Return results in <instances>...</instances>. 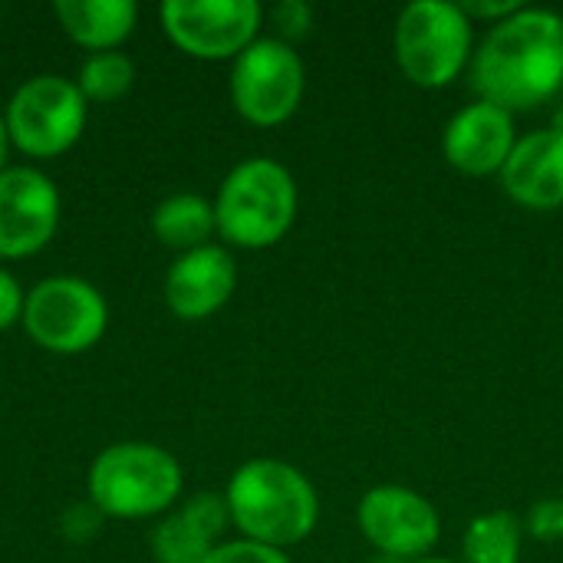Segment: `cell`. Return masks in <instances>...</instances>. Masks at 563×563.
I'll return each instance as SVG.
<instances>
[{"label":"cell","mask_w":563,"mask_h":563,"mask_svg":"<svg viewBox=\"0 0 563 563\" xmlns=\"http://www.w3.org/2000/svg\"><path fill=\"white\" fill-rule=\"evenodd\" d=\"M106 300L79 277L40 280L23 303V327L43 350L82 353L106 333Z\"/></svg>","instance_id":"cell-8"},{"label":"cell","mask_w":563,"mask_h":563,"mask_svg":"<svg viewBox=\"0 0 563 563\" xmlns=\"http://www.w3.org/2000/svg\"><path fill=\"white\" fill-rule=\"evenodd\" d=\"M515 142L518 135H515L511 112L488 99H475L472 106H465L449 119L442 135V152L452 168L482 178L495 172L501 175Z\"/></svg>","instance_id":"cell-12"},{"label":"cell","mask_w":563,"mask_h":563,"mask_svg":"<svg viewBox=\"0 0 563 563\" xmlns=\"http://www.w3.org/2000/svg\"><path fill=\"white\" fill-rule=\"evenodd\" d=\"M234 287H238L234 257L218 244H205L181 254L172 264L165 277V300L175 317L205 320L231 300Z\"/></svg>","instance_id":"cell-13"},{"label":"cell","mask_w":563,"mask_h":563,"mask_svg":"<svg viewBox=\"0 0 563 563\" xmlns=\"http://www.w3.org/2000/svg\"><path fill=\"white\" fill-rule=\"evenodd\" d=\"M59 224L56 185L36 168L0 172V257H26L49 244Z\"/></svg>","instance_id":"cell-11"},{"label":"cell","mask_w":563,"mask_h":563,"mask_svg":"<svg viewBox=\"0 0 563 563\" xmlns=\"http://www.w3.org/2000/svg\"><path fill=\"white\" fill-rule=\"evenodd\" d=\"M7 145H10V135H7V122L0 115V172H3V158H7Z\"/></svg>","instance_id":"cell-25"},{"label":"cell","mask_w":563,"mask_h":563,"mask_svg":"<svg viewBox=\"0 0 563 563\" xmlns=\"http://www.w3.org/2000/svg\"><path fill=\"white\" fill-rule=\"evenodd\" d=\"M462 10H465V16L472 20V16H482V20H495V23H501V20H508L511 13H518L525 3L521 0H468V3H459Z\"/></svg>","instance_id":"cell-24"},{"label":"cell","mask_w":563,"mask_h":563,"mask_svg":"<svg viewBox=\"0 0 563 563\" xmlns=\"http://www.w3.org/2000/svg\"><path fill=\"white\" fill-rule=\"evenodd\" d=\"M409 563H452V561H442V558H422V561H409Z\"/></svg>","instance_id":"cell-27"},{"label":"cell","mask_w":563,"mask_h":563,"mask_svg":"<svg viewBox=\"0 0 563 563\" xmlns=\"http://www.w3.org/2000/svg\"><path fill=\"white\" fill-rule=\"evenodd\" d=\"M521 534L525 525L511 511H488L478 515L462 538V561L465 563H518L521 558Z\"/></svg>","instance_id":"cell-18"},{"label":"cell","mask_w":563,"mask_h":563,"mask_svg":"<svg viewBox=\"0 0 563 563\" xmlns=\"http://www.w3.org/2000/svg\"><path fill=\"white\" fill-rule=\"evenodd\" d=\"M214 218L224 241L251 251L271 247L297 218V181L274 158H247L224 178Z\"/></svg>","instance_id":"cell-3"},{"label":"cell","mask_w":563,"mask_h":563,"mask_svg":"<svg viewBox=\"0 0 563 563\" xmlns=\"http://www.w3.org/2000/svg\"><path fill=\"white\" fill-rule=\"evenodd\" d=\"M393 46L406 79L442 89L472 56V20L452 0H412L396 16Z\"/></svg>","instance_id":"cell-5"},{"label":"cell","mask_w":563,"mask_h":563,"mask_svg":"<svg viewBox=\"0 0 563 563\" xmlns=\"http://www.w3.org/2000/svg\"><path fill=\"white\" fill-rule=\"evenodd\" d=\"M23 290H20V284L7 274V271H0V330H7V327H13L20 317H23Z\"/></svg>","instance_id":"cell-23"},{"label":"cell","mask_w":563,"mask_h":563,"mask_svg":"<svg viewBox=\"0 0 563 563\" xmlns=\"http://www.w3.org/2000/svg\"><path fill=\"white\" fill-rule=\"evenodd\" d=\"M165 33L198 59L241 56L261 26L257 0H168L162 3Z\"/></svg>","instance_id":"cell-9"},{"label":"cell","mask_w":563,"mask_h":563,"mask_svg":"<svg viewBox=\"0 0 563 563\" xmlns=\"http://www.w3.org/2000/svg\"><path fill=\"white\" fill-rule=\"evenodd\" d=\"M303 63L300 53L284 40H254L231 69L234 109L254 125L287 122L303 99Z\"/></svg>","instance_id":"cell-7"},{"label":"cell","mask_w":563,"mask_h":563,"mask_svg":"<svg viewBox=\"0 0 563 563\" xmlns=\"http://www.w3.org/2000/svg\"><path fill=\"white\" fill-rule=\"evenodd\" d=\"M228 521V501L214 492H201L155 528L152 551L162 563H205L218 548V538Z\"/></svg>","instance_id":"cell-15"},{"label":"cell","mask_w":563,"mask_h":563,"mask_svg":"<svg viewBox=\"0 0 563 563\" xmlns=\"http://www.w3.org/2000/svg\"><path fill=\"white\" fill-rule=\"evenodd\" d=\"M554 129H558V132H563V102L558 106V112H554Z\"/></svg>","instance_id":"cell-26"},{"label":"cell","mask_w":563,"mask_h":563,"mask_svg":"<svg viewBox=\"0 0 563 563\" xmlns=\"http://www.w3.org/2000/svg\"><path fill=\"white\" fill-rule=\"evenodd\" d=\"M135 79V66L129 56L115 53V49H106V53H92L82 69H79V92L86 99H96V102H112L119 96L129 92Z\"/></svg>","instance_id":"cell-19"},{"label":"cell","mask_w":563,"mask_h":563,"mask_svg":"<svg viewBox=\"0 0 563 563\" xmlns=\"http://www.w3.org/2000/svg\"><path fill=\"white\" fill-rule=\"evenodd\" d=\"M501 188L508 198L531 211H554L563 205V132L541 129L515 142L505 168Z\"/></svg>","instance_id":"cell-14"},{"label":"cell","mask_w":563,"mask_h":563,"mask_svg":"<svg viewBox=\"0 0 563 563\" xmlns=\"http://www.w3.org/2000/svg\"><path fill=\"white\" fill-rule=\"evenodd\" d=\"M528 534L534 541H544V544H558L563 541V498H541L531 511H528V521H525Z\"/></svg>","instance_id":"cell-21"},{"label":"cell","mask_w":563,"mask_h":563,"mask_svg":"<svg viewBox=\"0 0 563 563\" xmlns=\"http://www.w3.org/2000/svg\"><path fill=\"white\" fill-rule=\"evenodd\" d=\"M181 492V465L152 442L109 445L89 468V498L112 518H148Z\"/></svg>","instance_id":"cell-4"},{"label":"cell","mask_w":563,"mask_h":563,"mask_svg":"<svg viewBox=\"0 0 563 563\" xmlns=\"http://www.w3.org/2000/svg\"><path fill=\"white\" fill-rule=\"evenodd\" d=\"M152 228H155V238L162 244L188 254L195 247H205L211 231H218L214 205H208L201 195H185V191L172 195L155 208Z\"/></svg>","instance_id":"cell-17"},{"label":"cell","mask_w":563,"mask_h":563,"mask_svg":"<svg viewBox=\"0 0 563 563\" xmlns=\"http://www.w3.org/2000/svg\"><path fill=\"white\" fill-rule=\"evenodd\" d=\"M224 501L247 541L277 551L310 538L320 521V498L310 478L277 459L244 462L231 475Z\"/></svg>","instance_id":"cell-2"},{"label":"cell","mask_w":563,"mask_h":563,"mask_svg":"<svg viewBox=\"0 0 563 563\" xmlns=\"http://www.w3.org/2000/svg\"><path fill=\"white\" fill-rule=\"evenodd\" d=\"M310 23H313V10L303 0H280L274 7V26H277V33H280L284 43L307 36L310 33Z\"/></svg>","instance_id":"cell-22"},{"label":"cell","mask_w":563,"mask_h":563,"mask_svg":"<svg viewBox=\"0 0 563 563\" xmlns=\"http://www.w3.org/2000/svg\"><path fill=\"white\" fill-rule=\"evenodd\" d=\"M563 86V16L521 7L495 23L472 59V89L515 112L554 99Z\"/></svg>","instance_id":"cell-1"},{"label":"cell","mask_w":563,"mask_h":563,"mask_svg":"<svg viewBox=\"0 0 563 563\" xmlns=\"http://www.w3.org/2000/svg\"><path fill=\"white\" fill-rule=\"evenodd\" d=\"M205 563H290V558L277 548H267V544H257V541H228V544H218L208 561Z\"/></svg>","instance_id":"cell-20"},{"label":"cell","mask_w":563,"mask_h":563,"mask_svg":"<svg viewBox=\"0 0 563 563\" xmlns=\"http://www.w3.org/2000/svg\"><path fill=\"white\" fill-rule=\"evenodd\" d=\"M56 16L76 43L106 53L135 30L139 7L132 0H59Z\"/></svg>","instance_id":"cell-16"},{"label":"cell","mask_w":563,"mask_h":563,"mask_svg":"<svg viewBox=\"0 0 563 563\" xmlns=\"http://www.w3.org/2000/svg\"><path fill=\"white\" fill-rule=\"evenodd\" d=\"M360 531L366 541L402 561H422L442 538V518L432 501L402 485H376L360 498Z\"/></svg>","instance_id":"cell-10"},{"label":"cell","mask_w":563,"mask_h":563,"mask_svg":"<svg viewBox=\"0 0 563 563\" xmlns=\"http://www.w3.org/2000/svg\"><path fill=\"white\" fill-rule=\"evenodd\" d=\"M3 122L20 152L53 158L82 135L86 96L66 76H33L13 92Z\"/></svg>","instance_id":"cell-6"}]
</instances>
